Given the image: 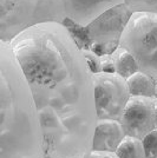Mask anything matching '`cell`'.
I'll return each mask as SVG.
<instances>
[{"label": "cell", "instance_id": "6da1fadb", "mask_svg": "<svg viewBox=\"0 0 157 158\" xmlns=\"http://www.w3.org/2000/svg\"><path fill=\"white\" fill-rule=\"evenodd\" d=\"M32 93L44 158H84L97 124L93 74L63 24L44 23L11 43Z\"/></svg>", "mask_w": 157, "mask_h": 158}, {"label": "cell", "instance_id": "7a4b0ae2", "mask_svg": "<svg viewBox=\"0 0 157 158\" xmlns=\"http://www.w3.org/2000/svg\"><path fill=\"white\" fill-rule=\"evenodd\" d=\"M0 158H44L32 93L11 44L0 40Z\"/></svg>", "mask_w": 157, "mask_h": 158}, {"label": "cell", "instance_id": "3957f363", "mask_svg": "<svg viewBox=\"0 0 157 158\" xmlns=\"http://www.w3.org/2000/svg\"><path fill=\"white\" fill-rule=\"evenodd\" d=\"M64 19L63 0H0V40L11 44L37 25Z\"/></svg>", "mask_w": 157, "mask_h": 158}, {"label": "cell", "instance_id": "277c9868", "mask_svg": "<svg viewBox=\"0 0 157 158\" xmlns=\"http://www.w3.org/2000/svg\"><path fill=\"white\" fill-rule=\"evenodd\" d=\"M119 45L134 57L138 71L157 79V14L132 13Z\"/></svg>", "mask_w": 157, "mask_h": 158}, {"label": "cell", "instance_id": "5b68a950", "mask_svg": "<svg viewBox=\"0 0 157 158\" xmlns=\"http://www.w3.org/2000/svg\"><path fill=\"white\" fill-rule=\"evenodd\" d=\"M131 15L132 12L125 4H122L92 20L85 26L87 38L91 43L90 51L99 57L112 54L119 46L121 38Z\"/></svg>", "mask_w": 157, "mask_h": 158}, {"label": "cell", "instance_id": "8992f818", "mask_svg": "<svg viewBox=\"0 0 157 158\" xmlns=\"http://www.w3.org/2000/svg\"><path fill=\"white\" fill-rule=\"evenodd\" d=\"M93 97L97 119L119 122L131 96L124 78L100 72L93 74Z\"/></svg>", "mask_w": 157, "mask_h": 158}, {"label": "cell", "instance_id": "52a82bcc", "mask_svg": "<svg viewBox=\"0 0 157 158\" xmlns=\"http://www.w3.org/2000/svg\"><path fill=\"white\" fill-rule=\"evenodd\" d=\"M154 103L155 98L130 97L119 120L125 136L142 140L156 129Z\"/></svg>", "mask_w": 157, "mask_h": 158}, {"label": "cell", "instance_id": "ba28073f", "mask_svg": "<svg viewBox=\"0 0 157 158\" xmlns=\"http://www.w3.org/2000/svg\"><path fill=\"white\" fill-rule=\"evenodd\" d=\"M122 4H125V0H63L65 18L84 27L102 13Z\"/></svg>", "mask_w": 157, "mask_h": 158}, {"label": "cell", "instance_id": "9c48e42d", "mask_svg": "<svg viewBox=\"0 0 157 158\" xmlns=\"http://www.w3.org/2000/svg\"><path fill=\"white\" fill-rule=\"evenodd\" d=\"M124 138V130L118 120L98 119L93 131L91 151L115 152Z\"/></svg>", "mask_w": 157, "mask_h": 158}, {"label": "cell", "instance_id": "30bf717a", "mask_svg": "<svg viewBox=\"0 0 157 158\" xmlns=\"http://www.w3.org/2000/svg\"><path fill=\"white\" fill-rule=\"evenodd\" d=\"M126 84L131 97L155 98L156 78H152L149 74L138 71L126 79Z\"/></svg>", "mask_w": 157, "mask_h": 158}, {"label": "cell", "instance_id": "8fae6325", "mask_svg": "<svg viewBox=\"0 0 157 158\" xmlns=\"http://www.w3.org/2000/svg\"><path fill=\"white\" fill-rule=\"evenodd\" d=\"M111 57L113 60V65H115V73L118 74L119 77L124 78L125 80L130 78L132 74L138 72V66L134 57L121 45L112 53Z\"/></svg>", "mask_w": 157, "mask_h": 158}, {"label": "cell", "instance_id": "7c38bea8", "mask_svg": "<svg viewBox=\"0 0 157 158\" xmlns=\"http://www.w3.org/2000/svg\"><path fill=\"white\" fill-rule=\"evenodd\" d=\"M115 153L118 158H145L142 140L128 136L121 142Z\"/></svg>", "mask_w": 157, "mask_h": 158}, {"label": "cell", "instance_id": "4fadbf2b", "mask_svg": "<svg viewBox=\"0 0 157 158\" xmlns=\"http://www.w3.org/2000/svg\"><path fill=\"white\" fill-rule=\"evenodd\" d=\"M62 24H63V26L67 30V32L70 33L71 38L73 39V41L76 43V45H77L80 50H90L91 43H90L89 38H87L85 27L80 26V25L73 23L72 20L67 19V18H65Z\"/></svg>", "mask_w": 157, "mask_h": 158}, {"label": "cell", "instance_id": "5bb4252c", "mask_svg": "<svg viewBox=\"0 0 157 158\" xmlns=\"http://www.w3.org/2000/svg\"><path fill=\"white\" fill-rule=\"evenodd\" d=\"M125 5L132 13L157 14V0H125Z\"/></svg>", "mask_w": 157, "mask_h": 158}, {"label": "cell", "instance_id": "9a60e30c", "mask_svg": "<svg viewBox=\"0 0 157 158\" xmlns=\"http://www.w3.org/2000/svg\"><path fill=\"white\" fill-rule=\"evenodd\" d=\"M145 158H157V129L142 139Z\"/></svg>", "mask_w": 157, "mask_h": 158}, {"label": "cell", "instance_id": "2e32d148", "mask_svg": "<svg viewBox=\"0 0 157 158\" xmlns=\"http://www.w3.org/2000/svg\"><path fill=\"white\" fill-rule=\"evenodd\" d=\"M83 54H84V58L86 60V64L89 66L90 71L92 74H96V73L102 72V67H100V57L97 56L96 53H93L90 50H82Z\"/></svg>", "mask_w": 157, "mask_h": 158}, {"label": "cell", "instance_id": "e0dca14e", "mask_svg": "<svg viewBox=\"0 0 157 158\" xmlns=\"http://www.w3.org/2000/svg\"><path fill=\"white\" fill-rule=\"evenodd\" d=\"M100 67H102V72L115 73V65L111 54H105L100 57Z\"/></svg>", "mask_w": 157, "mask_h": 158}, {"label": "cell", "instance_id": "ac0fdd59", "mask_svg": "<svg viewBox=\"0 0 157 158\" xmlns=\"http://www.w3.org/2000/svg\"><path fill=\"white\" fill-rule=\"evenodd\" d=\"M84 158H118L115 152H99L90 151Z\"/></svg>", "mask_w": 157, "mask_h": 158}, {"label": "cell", "instance_id": "d6986e66", "mask_svg": "<svg viewBox=\"0 0 157 158\" xmlns=\"http://www.w3.org/2000/svg\"><path fill=\"white\" fill-rule=\"evenodd\" d=\"M154 112H155V127L157 129V99H155L154 103Z\"/></svg>", "mask_w": 157, "mask_h": 158}, {"label": "cell", "instance_id": "ffe728a7", "mask_svg": "<svg viewBox=\"0 0 157 158\" xmlns=\"http://www.w3.org/2000/svg\"><path fill=\"white\" fill-rule=\"evenodd\" d=\"M155 99H157V79H156V89H155Z\"/></svg>", "mask_w": 157, "mask_h": 158}]
</instances>
